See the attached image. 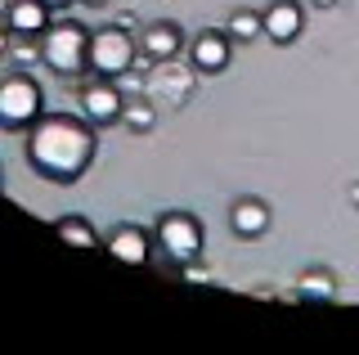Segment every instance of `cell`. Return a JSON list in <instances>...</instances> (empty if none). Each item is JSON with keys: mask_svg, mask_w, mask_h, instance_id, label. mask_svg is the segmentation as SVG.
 Instances as JSON below:
<instances>
[{"mask_svg": "<svg viewBox=\"0 0 359 355\" xmlns=\"http://www.w3.org/2000/svg\"><path fill=\"white\" fill-rule=\"evenodd\" d=\"M95 162V130L86 117L41 113L27 126V166L54 185H72Z\"/></svg>", "mask_w": 359, "mask_h": 355, "instance_id": "obj_1", "label": "cell"}, {"mask_svg": "<svg viewBox=\"0 0 359 355\" xmlns=\"http://www.w3.org/2000/svg\"><path fill=\"white\" fill-rule=\"evenodd\" d=\"M41 63L59 76H81L90 68V32L81 23H54L41 32Z\"/></svg>", "mask_w": 359, "mask_h": 355, "instance_id": "obj_2", "label": "cell"}, {"mask_svg": "<svg viewBox=\"0 0 359 355\" xmlns=\"http://www.w3.org/2000/svg\"><path fill=\"white\" fill-rule=\"evenodd\" d=\"M140 63V36H130L126 27H99L90 32V72L95 76H126Z\"/></svg>", "mask_w": 359, "mask_h": 355, "instance_id": "obj_3", "label": "cell"}, {"mask_svg": "<svg viewBox=\"0 0 359 355\" xmlns=\"http://www.w3.org/2000/svg\"><path fill=\"white\" fill-rule=\"evenodd\" d=\"M45 113V95L27 72H14L0 81V130H27Z\"/></svg>", "mask_w": 359, "mask_h": 355, "instance_id": "obj_4", "label": "cell"}, {"mask_svg": "<svg viewBox=\"0 0 359 355\" xmlns=\"http://www.w3.org/2000/svg\"><path fill=\"white\" fill-rule=\"evenodd\" d=\"M153 243L162 248V257H171L180 270L184 265H194L202 257V225H198V216H189V212H166L162 220H157V234Z\"/></svg>", "mask_w": 359, "mask_h": 355, "instance_id": "obj_5", "label": "cell"}, {"mask_svg": "<svg viewBox=\"0 0 359 355\" xmlns=\"http://www.w3.org/2000/svg\"><path fill=\"white\" fill-rule=\"evenodd\" d=\"M121 108H126V99H121V91L108 76H99V81H90L81 91V117L90 126H112V121H121Z\"/></svg>", "mask_w": 359, "mask_h": 355, "instance_id": "obj_6", "label": "cell"}, {"mask_svg": "<svg viewBox=\"0 0 359 355\" xmlns=\"http://www.w3.org/2000/svg\"><path fill=\"white\" fill-rule=\"evenodd\" d=\"M189 59H194V68L198 72H224L229 68V59H233V41H229V32H198L194 41H189Z\"/></svg>", "mask_w": 359, "mask_h": 355, "instance_id": "obj_7", "label": "cell"}, {"mask_svg": "<svg viewBox=\"0 0 359 355\" xmlns=\"http://www.w3.org/2000/svg\"><path fill=\"white\" fill-rule=\"evenodd\" d=\"M261 18H265V41H274V46H292L306 27V14H301L297 0H274Z\"/></svg>", "mask_w": 359, "mask_h": 355, "instance_id": "obj_8", "label": "cell"}, {"mask_svg": "<svg viewBox=\"0 0 359 355\" xmlns=\"http://www.w3.org/2000/svg\"><path fill=\"white\" fill-rule=\"evenodd\" d=\"M180 46H184V32L175 23H149L140 32V54L149 63H171L180 59Z\"/></svg>", "mask_w": 359, "mask_h": 355, "instance_id": "obj_9", "label": "cell"}, {"mask_svg": "<svg viewBox=\"0 0 359 355\" xmlns=\"http://www.w3.org/2000/svg\"><path fill=\"white\" fill-rule=\"evenodd\" d=\"M108 252L117 261H126V265H149V257H153V239L144 234L140 225H117L108 234Z\"/></svg>", "mask_w": 359, "mask_h": 355, "instance_id": "obj_10", "label": "cell"}, {"mask_svg": "<svg viewBox=\"0 0 359 355\" xmlns=\"http://www.w3.org/2000/svg\"><path fill=\"white\" fill-rule=\"evenodd\" d=\"M5 27L14 32V36H41L45 27H50V9L41 5V0H14L5 14Z\"/></svg>", "mask_w": 359, "mask_h": 355, "instance_id": "obj_11", "label": "cell"}, {"mask_svg": "<svg viewBox=\"0 0 359 355\" xmlns=\"http://www.w3.org/2000/svg\"><path fill=\"white\" fill-rule=\"evenodd\" d=\"M229 225H233L238 239H261L269 229V207L261 203V198H238L233 212H229Z\"/></svg>", "mask_w": 359, "mask_h": 355, "instance_id": "obj_12", "label": "cell"}, {"mask_svg": "<svg viewBox=\"0 0 359 355\" xmlns=\"http://www.w3.org/2000/svg\"><path fill=\"white\" fill-rule=\"evenodd\" d=\"M297 297H301V302H332V297H337V279L328 270H306L297 279Z\"/></svg>", "mask_w": 359, "mask_h": 355, "instance_id": "obj_13", "label": "cell"}, {"mask_svg": "<svg viewBox=\"0 0 359 355\" xmlns=\"http://www.w3.org/2000/svg\"><path fill=\"white\" fill-rule=\"evenodd\" d=\"M54 234L67 239V243H76V248H99V243H104L95 229L86 225V216H59V220H54Z\"/></svg>", "mask_w": 359, "mask_h": 355, "instance_id": "obj_14", "label": "cell"}, {"mask_svg": "<svg viewBox=\"0 0 359 355\" xmlns=\"http://www.w3.org/2000/svg\"><path fill=\"white\" fill-rule=\"evenodd\" d=\"M256 36H265V18L256 14V9H238V14L229 18V41H243V46H252Z\"/></svg>", "mask_w": 359, "mask_h": 355, "instance_id": "obj_15", "label": "cell"}, {"mask_svg": "<svg viewBox=\"0 0 359 355\" xmlns=\"http://www.w3.org/2000/svg\"><path fill=\"white\" fill-rule=\"evenodd\" d=\"M153 121H157V113H153V104H144V99H135V104L121 108V126H130V130H153Z\"/></svg>", "mask_w": 359, "mask_h": 355, "instance_id": "obj_16", "label": "cell"}, {"mask_svg": "<svg viewBox=\"0 0 359 355\" xmlns=\"http://www.w3.org/2000/svg\"><path fill=\"white\" fill-rule=\"evenodd\" d=\"M9 41H14V32H9V27H5V18H0V59L9 54Z\"/></svg>", "mask_w": 359, "mask_h": 355, "instance_id": "obj_17", "label": "cell"}, {"mask_svg": "<svg viewBox=\"0 0 359 355\" xmlns=\"http://www.w3.org/2000/svg\"><path fill=\"white\" fill-rule=\"evenodd\" d=\"M41 5H45V9H67L72 0H41Z\"/></svg>", "mask_w": 359, "mask_h": 355, "instance_id": "obj_18", "label": "cell"}, {"mask_svg": "<svg viewBox=\"0 0 359 355\" xmlns=\"http://www.w3.org/2000/svg\"><path fill=\"white\" fill-rule=\"evenodd\" d=\"M81 5H90V9H104V5H112V0H81Z\"/></svg>", "mask_w": 359, "mask_h": 355, "instance_id": "obj_19", "label": "cell"}, {"mask_svg": "<svg viewBox=\"0 0 359 355\" xmlns=\"http://www.w3.org/2000/svg\"><path fill=\"white\" fill-rule=\"evenodd\" d=\"M9 5H14V0H0V18H5V14H9Z\"/></svg>", "mask_w": 359, "mask_h": 355, "instance_id": "obj_20", "label": "cell"}, {"mask_svg": "<svg viewBox=\"0 0 359 355\" xmlns=\"http://www.w3.org/2000/svg\"><path fill=\"white\" fill-rule=\"evenodd\" d=\"M351 203H355V207H359V185H355V189H351Z\"/></svg>", "mask_w": 359, "mask_h": 355, "instance_id": "obj_21", "label": "cell"}, {"mask_svg": "<svg viewBox=\"0 0 359 355\" xmlns=\"http://www.w3.org/2000/svg\"><path fill=\"white\" fill-rule=\"evenodd\" d=\"M314 5H332V0H314Z\"/></svg>", "mask_w": 359, "mask_h": 355, "instance_id": "obj_22", "label": "cell"}]
</instances>
